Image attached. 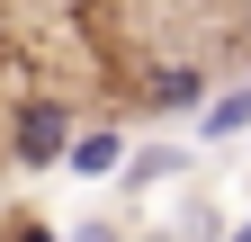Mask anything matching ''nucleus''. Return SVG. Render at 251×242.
Returning a JSON list of instances; mask_svg holds the SVG:
<instances>
[{"label":"nucleus","instance_id":"423d86ee","mask_svg":"<svg viewBox=\"0 0 251 242\" xmlns=\"http://www.w3.org/2000/svg\"><path fill=\"white\" fill-rule=\"evenodd\" d=\"M18 242H54V233H45V224H18Z\"/></svg>","mask_w":251,"mask_h":242},{"label":"nucleus","instance_id":"f257e3e1","mask_svg":"<svg viewBox=\"0 0 251 242\" xmlns=\"http://www.w3.org/2000/svg\"><path fill=\"white\" fill-rule=\"evenodd\" d=\"M72 108H54V99H27L18 108V162L27 170H45V162H72Z\"/></svg>","mask_w":251,"mask_h":242},{"label":"nucleus","instance_id":"7ed1b4c3","mask_svg":"<svg viewBox=\"0 0 251 242\" xmlns=\"http://www.w3.org/2000/svg\"><path fill=\"white\" fill-rule=\"evenodd\" d=\"M117 162H135V153H126L108 126H90V135L72 144V170H81V179H99V170H117Z\"/></svg>","mask_w":251,"mask_h":242},{"label":"nucleus","instance_id":"39448f33","mask_svg":"<svg viewBox=\"0 0 251 242\" xmlns=\"http://www.w3.org/2000/svg\"><path fill=\"white\" fill-rule=\"evenodd\" d=\"M63 242H117V224H81V233H63Z\"/></svg>","mask_w":251,"mask_h":242},{"label":"nucleus","instance_id":"f03ea898","mask_svg":"<svg viewBox=\"0 0 251 242\" xmlns=\"http://www.w3.org/2000/svg\"><path fill=\"white\" fill-rule=\"evenodd\" d=\"M242 126H251V90H225V99L198 108V135H206V144H225V135H242Z\"/></svg>","mask_w":251,"mask_h":242},{"label":"nucleus","instance_id":"20e7f679","mask_svg":"<svg viewBox=\"0 0 251 242\" xmlns=\"http://www.w3.org/2000/svg\"><path fill=\"white\" fill-rule=\"evenodd\" d=\"M171 170H179V153H171V144H144V153L126 162V179H135V189H152V179H171Z\"/></svg>","mask_w":251,"mask_h":242}]
</instances>
